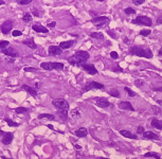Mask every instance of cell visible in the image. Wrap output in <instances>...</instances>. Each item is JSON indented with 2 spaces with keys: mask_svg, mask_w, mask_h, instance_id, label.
<instances>
[{
  "mask_svg": "<svg viewBox=\"0 0 162 159\" xmlns=\"http://www.w3.org/2000/svg\"><path fill=\"white\" fill-rule=\"evenodd\" d=\"M89 59V53L87 51H77V52L74 53L72 56H70L68 62L70 65L72 66H78L82 67L83 65H85L86 62Z\"/></svg>",
  "mask_w": 162,
  "mask_h": 159,
  "instance_id": "cell-1",
  "label": "cell"
},
{
  "mask_svg": "<svg viewBox=\"0 0 162 159\" xmlns=\"http://www.w3.org/2000/svg\"><path fill=\"white\" fill-rule=\"evenodd\" d=\"M52 104L54 105V107L57 109L58 113H61L63 115V118L67 119L68 118V109H69V103L66 100H63V99H56V100L52 101Z\"/></svg>",
  "mask_w": 162,
  "mask_h": 159,
  "instance_id": "cell-2",
  "label": "cell"
},
{
  "mask_svg": "<svg viewBox=\"0 0 162 159\" xmlns=\"http://www.w3.org/2000/svg\"><path fill=\"white\" fill-rule=\"evenodd\" d=\"M129 53L132 55H137V56L141 57H146V58H151L153 57V53L149 49H144V48L140 47H131L129 50Z\"/></svg>",
  "mask_w": 162,
  "mask_h": 159,
  "instance_id": "cell-3",
  "label": "cell"
},
{
  "mask_svg": "<svg viewBox=\"0 0 162 159\" xmlns=\"http://www.w3.org/2000/svg\"><path fill=\"white\" fill-rule=\"evenodd\" d=\"M40 67L45 70H63L64 69V64L56 63V62H45L40 64Z\"/></svg>",
  "mask_w": 162,
  "mask_h": 159,
  "instance_id": "cell-4",
  "label": "cell"
},
{
  "mask_svg": "<svg viewBox=\"0 0 162 159\" xmlns=\"http://www.w3.org/2000/svg\"><path fill=\"white\" fill-rule=\"evenodd\" d=\"M131 22L133 25H143L147 27H151L153 25V20L149 17H146V16H138L137 18L131 20Z\"/></svg>",
  "mask_w": 162,
  "mask_h": 159,
  "instance_id": "cell-5",
  "label": "cell"
},
{
  "mask_svg": "<svg viewBox=\"0 0 162 159\" xmlns=\"http://www.w3.org/2000/svg\"><path fill=\"white\" fill-rule=\"evenodd\" d=\"M109 18L106 17V16H97V17L93 18L91 22H93L97 28H102V27H105L109 23Z\"/></svg>",
  "mask_w": 162,
  "mask_h": 159,
  "instance_id": "cell-6",
  "label": "cell"
},
{
  "mask_svg": "<svg viewBox=\"0 0 162 159\" xmlns=\"http://www.w3.org/2000/svg\"><path fill=\"white\" fill-rule=\"evenodd\" d=\"M92 89H104V85L101 84L98 82L96 81H90L86 84V86L83 88L84 91H89V90H92Z\"/></svg>",
  "mask_w": 162,
  "mask_h": 159,
  "instance_id": "cell-7",
  "label": "cell"
},
{
  "mask_svg": "<svg viewBox=\"0 0 162 159\" xmlns=\"http://www.w3.org/2000/svg\"><path fill=\"white\" fill-rule=\"evenodd\" d=\"M12 29H13V21L12 20H6L0 26V30H1L2 34L4 35L9 34L10 31H12Z\"/></svg>",
  "mask_w": 162,
  "mask_h": 159,
  "instance_id": "cell-8",
  "label": "cell"
},
{
  "mask_svg": "<svg viewBox=\"0 0 162 159\" xmlns=\"http://www.w3.org/2000/svg\"><path fill=\"white\" fill-rule=\"evenodd\" d=\"M96 104L98 106V107H102V108H106V107H109L111 105L107 99L105 98H96Z\"/></svg>",
  "mask_w": 162,
  "mask_h": 159,
  "instance_id": "cell-9",
  "label": "cell"
},
{
  "mask_svg": "<svg viewBox=\"0 0 162 159\" xmlns=\"http://www.w3.org/2000/svg\"><path fill=\"white\" fill-rule=\"evenodd\" d=\"M1 52L4 55H6V56H10V57H13V58H16L18 56V52L14 49V48H9L7 47V48H5V49L1 50Z\"/></svg>",
  "mask_w": 162,
  "mask_h": 159,
  "instance_id": "cell-10",
  "label": "cell"
},
{
  "mask_svg": "<svg viewBox=\"0 0 162 159\" xmlns=\"http://www.w3.org/2000/svg\"><path fill=\"white\" fill-rule=\"evenodd\" d=\"M82 68L91 75H96L97 73V69L94 67V65H92V64H85V65L82 66Z\"/></svg>",
  "mask_w": 162,
  "mask_h": 159,
  "instance_id": "cell-11",
  "label": "cell"
},
{
  "mask_svg": "<svg viewBox=\"0 0 162 159\" xmlns=\"http://www.w3.org/2000/svg\"><path fill=\"white\" fill-rule=\"evenodd\" d=\"M118 106L120 107L121 109H124V110H131V111H135V108L132 107L131 103L128 102V101H123V102H119Z\"/></svg>",
  "mask_w": 162,
  "mask_h": 159,
  "instance_id": "cell-12",
  "label": "cell"
},
{
  "mask_svg": "<svg viewBox=\"0 0 162 159\" xmlns=\"http://www.w3.org/2000/svg\"><path fill=\"white\" fill-rule=\"evenodd\" d=\"M13 139H14L13 133H4V135H3V137H2V143L4 145H9L10 143L13 141Z\"/></svg>",
  "mask_w": 162,
  "mask_h": 159,
  "instance_id": "cell-13",
  "label": "cell"
},
{
  "mask_svg": "<svg viewBox=\"0 0 162 159\" xmlns=\"http://www.w3.org/2000/svg\"><path fill=\"white\" fill-rule=\"evenodd\" d=\"M21 88L25 91H27V92L29 93L30 95H32V97H34V98L37 97V90H36V88H33V87H31L29 85H22Z\"/></svg>",
  "mask_w": 162,
  "mask_h": 159,
  "instance_id": "cell-14",
  "label": "cell"
},
{
  "mask_svg": "<svg viewBox=\"0 0 162 159\" xmlns=\"http://www.w3.org/2000/svg\"><path fill=\"white\" fill-rule=\"evenodd\" d=\"M48 52L50 55H61L63 53V50L57 46H50Z\"/></svg>",
  "mask_w": 162,
  "mask_h": 159,
  "instance_id": "cell-15",
  "label": "cell"
},
{
  "mask_svg": "<svg viewBox=\"0 0 162 159\" xmlns=\"http://www.w3.org/2000/svg\"><path fill=\"white\" fill-rule=\"evenodd\" d=\"M32 29L35 32H37V33H48V32H49V30L47 29L46 27L40 26V25H33L32 26Z\"/></svg>",
  "mask_w": 162,
  "mask_h": 159,
  "instance_id": "cell-16",
  "label": "cell"
},
{
  "mask_svg": "<svg viewBox=\"0 0 162 159\" xmlns=\"http://www.w3.org/2000/svg\"><path fill=\"white\" fill-rule=\"evenodd\" d=\"M120 134H121L123 137H125V138H129V139H137V138H138L137 135L130 133L129 130H126V129H121V130H120Z\"/></svg>",
  "mask_w": 162,
  "mask_h": 159,
  "instance_id": "cell-17",
  "label": "cell"
},
{
  "mask_svg": "<svg viewBox=\"0 0 162 159\" xmlns=\"http://www.w3.org/2000/svg\"><path fill=\"white\" fill-rule=\"evenodd\" d=\"M75 135L78 138H84L88 135V130H87L85 127H81V128H78V129L75 130Z\"/></svg>",
  "mask_w": 162,
  "mask_h": 159,
  "instance_id": "cell-18",
  "label": "cell"
},
{
  "mask_svg": "<svg viewBox=\"0 0 162 159\" xmlns=\"http://www.w3.org/2000/svg\"><path fill=\"white\" fill-rule=\"evenodd\" d=\"M143 138L144 139H159V136L156 135L154 132H151V130H148V132H144L143 134Z\"/></svg>",
  "mask_w": 162,
  "mask_h": 159,
  "instance_id": "cell-19",
  "label": "cell"
},
{
  "mask_svg": "<svg viewBox=\"0 0 162 159\" xmlns=\"http://www.w3.org/2000/svg\"><path fill=\"white\" fill-rule=\"evenodd\" d=\"M73 41L72 40H67V41H62L61 43H60V46H58V47H60L61 48V49L62 50H67V49H69V48L71 47V46H72L73 45Z\"/></svg>",
  "mask_w": 162,
  "mask_h": 159,
  "instance_id": "cell-20",
  "label": "cell"
},
{
  "mask_svg": "<svg viewBox=\"0 0 162 159\" xmlns=\"http://www.w3.org/2000/svg\"><path fill=\"white\" fill-rule=\"evenodd\" d=\"M25 45H27L29 48H31V49H36V43H35L34 41V39L33 38H29V39H26V40H23L22 41Z\"/></svg>",
  "mask_w": 162,
  "mask_h": 159,
  "instance_id": "cell-21",
  "label": "cell"
},
{
  "mask_svg": "<svg viewBox=\"0 0 162 159\" xmlns=\"http://www.w3.org/2000/svg\"><path fill=\"white\" fill-rule=\"evenodd\" d=\"M151 125H152L153 127H155V128H158V129H162V121L158 120V119H156V118H154L153 120H152V123H151Z\"/></svg>",
  "mask_w": 162,
  "mask_h": 159,
  "instance_id": "cell-22",
  "label": "cell"
},
{
  "mask_svg": "<svg viewBox=\"0 0 162 159\" xmlns=\"http://www.w3.org/2000/svg\"><path fill=\"white\" fill-rule=\"evenodd\" d=\"M90 36L94 39H97V40H102V39H104V35L101 32H94V33H91L90 34Z\"/></svg>",
  "mask_w": 162,
  "mask_h": 159,
  "instance_id": "cell-23",
  "label": "cell"
},
{
  "mask_svg": "<svg viewBox=\"0 0 162 159\" xmlns=\"http://www.w3.org/2000/svg\"><path fill=\"white\" fill-rule=\"evenodd\" d=\"M38 119L41 120V119H48V120H55V117L53 115H50V114H40L38 116Z\"/></svg>",
  "mask_w": 162,
  "mask_h": 159,
  "instance_id": "cell-24",
  "label": "cell"
},
{
  "mask_svg": "<svg viewBox=\"0 0 162 159\" xmlns=\"http://www.w3.org/2000/svg\"><path fill=\"white\" fill-rule=\"evenodd\" d=\"M144 157H145V158L153 157V158H155V159H161V157H160L159 154H158V153H154V152H148V153H146V154L144 155Z\"/></svg>",
  "mask_w": 162,
  "mask_h": 159,
  "instance_id": "cell-25",
  "label": "cell"
},
{
  "mask_svg": "<svg viewBox=\"0 0 162 159\" xmlns=\"http://www.w3.org/2000/svg\"><path fill=\"white\" fill-rule=\"evenodd\" d=\"M4 121L7 123V125L9 126H14V127H17L19 124L17 122H15V121H13V120H11V119H9V118H5L4 119Z\"/></svg>",
  "mask_w": 162,
  "mask_h": 159,
  "instance_id": "cell-26",
  "label": "cell"
},
{
  "mask_svg": "<svg viewBox=\"0 0 162 159\" xmlns=\"http://www.w3.org/2000/svg\"><path fill=\"white\" fill-rule=\"evenodd\" d=\"M108 93L111 95V97H116V98L120 97V92H119V90H117V89H110L108 91Z\"/></svg>",
  "mask_w": 162,
  "mask_h": 159,
  "instance_id": "cell-27",
  "label": "cell"
},
{
  "mask_svg": "<svg viewBox=\"0 0 162 159\" xmlns=\"http://www.w3.org/2000/svg\"><path fill=\"white\" fill-rule=\"evenodd\" d=\"M22 20L26 21V22H30L31 20H32V15H31L30 13H26L22 16Z\"/></svg>",
  "mask_w": 162,
  "mask_h": 159,
  "instance_id": "cell-28",
  "label": "cell"
},
{
  "mask_svg": "<svg viewBox=\"0 0 162 159\" xmlns=\"http://www.w3.org/2000/svg\"><path fill=\"white\" fill-rule=\"evenodd\" d=\"M15 111L17 114H25L28 111V108L27 107H17V108H15Z\"/></svg>",
  "mask_w": 162,
  "mask_h": 159,
  "instance_id": "cell-29",
  "label": "cell"
},
{
  "mask_svg": "<svg viewBox=\"0 0 162 159\" xmlns=\"http://www.w3.org/2000/svg\"><path fill=\"white\" fill-rule=\"evenodd\" d=\"M10 45V42L7 41V40H2V41H0V49H5V48H7Z\"/></svg>",
  "mask_w": 162,
  "mask_h": 159,
  "instance_id": "cell-30",
  "label": "cell"
},
{
  "mask_svg": "<svg viewBox=\"0 0 162 159\" xmlns=\"http://www.w3.org/2000/svg\"><path fill=\"white\" fill-rule=\"evenodd\" d=\"M124 90H125L126 92L128 93V95H130V97H136V95H137V93L135 92V91H132V90L130 89V88H128V87H125Z\"/></svg>",
  "mask_w": 162,
  "mask_h": 159,
  "instance_id": "cell-31",
  "label": "cell"
},
{
  "mask_svg": "<svg viewBox=\"0 0 162 159\" xmlns=\"http://www.w3.org/2000/svg\"><path fill=\"white\" fill-rule=\"evenodd\" d=\"M125 12V14H127V15H131V14H136V11L132 9V7H126V9L124 10Z\"/></svg>",
  "mask_w": 162,
  "mask_h": 159,
  "instance_id": "cell-32",
  "label": "cell"
},
{
  "mask_svg": "<svg viewBox=\"0 0 162 159\" xmlns=\"http://www.w3.org/2000/svg\"><path fill=\"white\" fill-rule=\"evenodd\" d=\"M17 2L19 5H27V4H30L32 2V0H18Z\"/></svg>",
  "mask_w": 162,
  "mask_h": 159,
  "instance_id": "cell-33",
  "label": "cell"
},
{
  "mask_svg": "<svg viewBox=\"0 0 162 159\" xmlns=\"http://www.w3.org/2000/svg\"><path fill=\"white\" fill-rule=\"evenodd\" d=\"M151 33H152L151 30H142V31H140V35H142V36H148Z\"/></svg>",
  "mask_w": 162,
  "mask_h": 159,
  "instance_id": "cell-34",
  "label": "cell"
},
{
  "mask_svg": "<svg viewBox=\"0 0 162 159\" xmlns=\"http://www.w3.org/2000/svg\"><path fill=\"white\" fill-rule=\"evenodd\" d=\"M23 70H25L26 72H35V71H37V68H33V67H25Z\"/></svg>",
  "mask_w": 162,
  "mask_h": 159,
  "instance_id": "cell-35",
  "label": "cell"
},
{
  "mask_svg": "<svg viewBox=\"0 0 162 159\" xmlns=\"http://www.w3.org/2000/svg\"><path fill=\"white\" fill-rule=\"evenodd\" d=\"M12 35H13L14 37H17V36H21L22 35V32L21 31H19V30H15L12 32Z\"/></svg>",
  "mask_w": 162,
  "mask_h": 159,
  "instance_id": "cell-36",
  "label": "cell"
},
{
  "mask_svg": "<svg viewBox=\"0 0 162 159\" xmlns=\"http://www.w3.org/2000/svg\"><path fill=\"white\" fill-rule=\"evenodd\" d=\"M144 127L142 126V125H140L139 127H138V129H137V134H139V135H143L144 134Z\"/></svg>",
  "mask_w": 162,
  "mask_h": 159,
  "instance_id": "cell-37",
  "label": "cell"
},
{
  "mask_svg": "<svg viewBox=\"0 0 162 159\" xmlns=\"http://www.w3.org/2000/svg\"><path fill=\"white\" fill-rule=\"evenodd\" d=\"M143 81L142 80H136V82H135V85L138 86V87H141V86H143Z\"/></svg>",
  "mask_w": 162,
  "mask_h": 159,
  "instance_id": "cell-38",
  "label": "cell"
},
{
  "mask_svg": "<svg viewBox=\"0 0 162 159\" xmlns=\"http://www.w3.org/2000/svg\"><path fill=\"white\" fill-rule=\"evenodd\" d=\"M110 56H111V58H113V59H117L119 55H118V53L116 51H111V52H110Z\"/></svg>",
  "mask_w": 162,
  "mask_h": 159,
  "instance_id": "cell-39",
  "label": "cell"
},
{
  "mask_svg": "<svg viewBox=\"0 0 162 159\" xmlns=\"http://www.w3.org/2000/svg\"><path fill=\"white\" fill-rule=\"evenodd\" d=\"M153 111H154V113H155V114H160V107H153Z\"/></svg>",
  "mask_w": 162,
  "mask_h": 159,
  "instance_id": "cell-40",
  "label": "cell"
},
{
  "mask_svg": "<svg viewBox=\"0 0 162 159\" xmlns=\"http://www.w3.org/2000/svg\"><path fill=\"white\" fill-rule=\"evenodd\" d=\"M135 4H143L144 3V0H133L132 1Z\"/></svg>",
  "mask_w": 162,
  "mask_h": 159,
  "instance_id": "cell-41",
  "label": "cell"
},
{
  "mask_svg": "<svg viewBox=\"0 0 162 159\" xmlns=\"http://www.w3.org/2000/svg\"><path fill=\"white\" fill-rule=\"evenodd\" d=\"M55 26H56V22H55V21H52V22H49L48 23V27L49 28H54Z\"/></svg>",
  "mask_w": 162,
  "mask_h": 159,
  "instance_id": "cell-42",
  "label": "cell"
},
{
  "mask_svg": "<svg viewBox=\"0 0 162 159\" xmlns=\"http://www.w3.org/2000/svg\"><path fill=\"white\" fill-rule=\"evenodd\" d=\"M108 34H109V35H110V36H111V37H113V38H116V37H117V35L114 34L112 31H108Z\"/></svg>",
  "mask_w": 162,
  "mask_h": 159,
  "instance_id": "cell-43",
  "label": "cell"
},
{
  "mask_svg": "<svg viewBox=\"0 0 162 159\" xmlns=\"http://www.w3.org/2000/svg\"><path fill=\"white\" fill-rule=\"evenodd\" d=\"M113 71H119V72H123V69L120 68V67H117V68H113Z\"/></svg>",
  "mask_w": 162,
  "mask_h": 159,
  "instance_id": "cell-44",
  "label": "cell"
},
{
  "mask_svg": "<svg viewBox=\"0 0 162 159\" xmlns=\"http://www.w3.org/2000/svg\"><path fill=\"white\" fill-rule=\"evenodd\" d=\"M33 15L34 16H36V17H39V16H40V14L38 13V11H36V10H34L33 11Z\"/></svg>",
  "mask_w": 162,
  "mask_h": 159,
  "instance_id": "cell-45",
  "label": "cell"
},
{
  "mask_svg": "<svg viewBox=\"0 0 162 159\" xmlns=\"http://www.w3.org/2000/svg\"><path fill=\"white\" fill-rule=\"evenodd\" d=\"M157 23H159V25H162V16L158 17V19H157Z\"/></svg>",
  "mask_w": 162,
  "mask_h": 159,
  "instance_id": "cell-46",
  "label": "cell"
},
{
  "mask_svg": "<svg viewBox=\"0 0 162 159\" xmlns=\"http://www.w3.org/2000/svg\"><path fill=\"white\" fill-rule=\"evenodd\" d=\"M124 42L125 43H129V39L127 37H124Z\"/></svg>",
  "mask_w": 162,
  "mask_h": 159,
  "instance_id": "cell-47",
  "label": "cell"
},
{
  "mask_svg": "<svg viewBox=\"0 0 162 159\" xmlns=\"http://www.w3.org/2000/svg\"><path fill=\"white\" fill-rule=\"evenodd\" d=\"M47 126H48V127H49V128H51V129H52V130L54 129V127H53V125H51V124H47Z\"/></svg>",
  "mask_w": 162,
  "mask_h": 159,
  "instance_id": "cell-48",
  "label": "cell"
},
{
  "mask_svg": "<svg viewBox=\"0 0 162 159\" xmlns=\"http://www.w3.org/2000/svg\"><path fill=\"white\" fill-rule=\"evenodd\" d=\"M158 54H159V56H162V48H161L159 51H158Z\"/></svg>",
  "mask_w": 162,
  "mask_h": 159,
  "instance_id": "cell-49",
  "label": "cell"
},
{
  "mask_svg": "<svg viewBox=\"0 0 162 159\" xmlns=\"http://www.w3.org/2000/svg\"><path fill=\"white\" fill-rule=\"evenodd\" d=\"M155 91H162V88H154Z\"/></svg>",
  "mask_w": 162,
  "mask_h": 159,
  "instance_id": "cell-50",
  "label": "cell"
},
{
  "mask_svg": "<svg viewBox=\"0 0 162 159\" xmlns=\"http://www.w3.org/2000/svg\"><path fill=\"white\" fill-rule=\"evenodd\" d=\"M157 103H158V104H159V105H161V106H162V101H161V100H157Z\"/></svg>",
  "mask_w": 162,
  "mask_h": 159,
  "instance_id": "cell-51",
  "label": "cell"
},
{
  "mask_svg": "<svg viewBox=\"0 0 162 159\" xmlns=\"http://www.w3.org/2000/svg\"><path fill=\"white\" fill-rule=\"evenodd\" d=\"M4 1H3V0H0V5H3V4H4Z\"/></svg>",
  "mask_w": 162,
  "mask_h": 159,
  "instance_id": "cell-52",
  "label": "cell"
},
{
  "mask_svg": "<svg viewBox=\"0 0 162 159\" xmlns=\"http://www.w3.org/2000/svg\"><path fill=\"white\" fill-rule=\"evenodd\" d=\"M75 149H76V150H81L82 148H81V146H80V145H75Z\"/></svg>",
  "mask_w": 162,
  "mask_h": 159,
  "instance_id": "cell-53",
  "label": "cell"
},
{
  "mask_svg": "<svg viewBox=\"0 0 162 159\" xmlns=\"http://www.w3.org/2000/svg\"><path fill=\"white\" fill-rule=\"evenodd\" d=\"M97 159H108V158H104V157H97Z\"/></svg>",
  "mask_w": 162,
  "mask_h": 159,
  "instance_id": "cell-54",
  "label": "cell"
},
{
  "mask_svg": "<svg viewBox=\"0 0 162 159\" xmlns=\"http://www.w3.org/2000/svg\"><path fill=\"white\" fill-rule=\"evenodd\" d=\"M3 159H13V158H5V157H3Z\"/></svg>",
  "mask_w": 162,
  "mask_h": 159,
  "instance_id": "cell-55",
  "label": "cell"
},
{
  "mask_svg": "<svg viewBox=\"0 0 162 159\" xmlns=\"http://www.w3.org/2000/svg\"><path fill=\"white\" fill-rule=\"evenodd\" d=\"M161 159H162V158H161Z\"/></svg>",
  "mask_w": 162,
  "mask_h": 159,
  "instance_id": "cell-56",
  "label": "cell"
}]
</instances>
